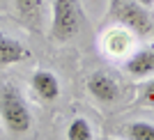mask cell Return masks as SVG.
Listing matches in <instances>:
<instances>
[{"label": "cell", "mask_w": 154, "mask_h": 140, "mask_svg": "<svg viewBox=\"0 0 154 140\" xmlns=\"http://www.w3.org/2000/svg\"><path fill=\"white\" fill-rule=\"evenodd\" d=\"M0 126L7 135H28L32 129V113L26 96L9 81L0 83Z\"/></svg>", "instance_id": "obj_1"}, {"label": "cell", "mask_w": 154, "mask_h": 140, "mask_svg": "<svg viewBox=\"0 0 154 140\" xmlns=\"http://www.w3.org/2000/svg\"><path fill=\"white\" fill-rule=\"evenodd\" d=\"M83 30V9L78 0H51L48 37L55 44H67Z\"/></svg>", "instance_id": "obj_2"}, {"label": "cell", "mask_w": 154, "mask_h": 140, "mask_svg": "<svg viewBox=\"0 0 154 140\" xmlns=\"http://www.w3.org/2000/svg\"><path fill=\"white\" fill-rule=\"evenodd\" d=\"M117 21H120V26L129 28L134 35H143V37L154 30V21L149 16L147 7L140 5L138 0H129L117 7Z\"/></svg>", "instance_id": "obj_3"}, {"label": "cell", "mask_w": 154, "mask_h": 140, "mask_svg": "<svg viewBox=\"0 0 154 140\" xmlns=\"http://www.w3.org/2000/svg\"><path fill=\"white\" fill-rule=\"evenodd\" d=\"M134 48V32L124 26L108 28L101 37V51L108 57H127Z\"/></svg>", "instance_id": "obj_4"}, {"label": "cell", "mask_w": 154, "mask_h": 140, "mask_svg": "<svg viewBox=\"0 0 154 140\" xmlns=\"http://www.w3.org/2000/svg\"><path fill=\"white\" fill-rule=\"evenodd\" d=\"M88 92L94 96L99 103H113L120 99V85L113 76L103 74V71H94L88 76Z\"/></svg>", "instance_id": "obj_5"}, {"label": "cell", "mask_w": 154, "mask_h": 140, "mask_svg": "<svg viewBox=\"0 0 154 140\" xmlns=\"http://www.w3.org/2000/svg\"><path fill=\"white\" fill-rule=\"evenodd\" d=\"M16 16L28 30L42 32L44 28V14H46V0H14Z\"/></svg>", "instance_id": "obj_6"}, {"label": "cell", "mask_w": 154, "mask_h": 140, "mask_svg": "<svg viewBox=\"0 0 154 140\" xmlns=\"http://www.w3.org/2000/svg\"><path fill=\"white\" fill-rule=\"evenodd\" d=\"M124 71L131 78H138V81L154 76V46L131 51L124 57Z\"/></svg>", "instance_id": "obj_7"}, {"label": "cell", "mask_w": 154, "mask_h": 140, "mask_svg": "<svg viewBox=\"0 0 154 140\" xmlns=\"http://www.w3.org/2000/svg\"><path fill=\"white\" fill-rule=\"evenodd\" d=\"M30 57V48H28L21 39L7 35V32L0 30V69L2 67H14V64H21Z\"/></svg>", "instance_id": "obj_8"}, {"label": "cell", "mask_w": 154, "mask_h": 140, "mask_svg": "<svg viewBox=\"0 0 154 140\" xmlns=\"http://www.w3.org/2000/svg\"><path fill=\"white\" fill-rule=\"evenodd\" d=\"M30 87L42 101H55L60 96V81L51 69H35L32 71Z\"/></svg>", "instance_id": "obj_9"}, {"label": "cell", "mask_w": 154, "mask_h": 140, "mask_svg": "<svg viewBox=\"0 0 154 140\" xmlns=\"http://www.w3.org/2000/svg\"><path fill=\"white\" fill-rule=\"evenodd\" d=\"M94 133H92L90 122L83 120V117H74L67 126V140H92Z\"/></svg>", "instance_id": "obj_10"}, {"label": "cell", "mask_w": 154, "mask_h": 140, "mask_svg": "<svg viewBox=\"0 0 154 140\" xmlns=\"http://www.w3.org/2000/svg\"><path fill=\"white\" fill-rule=\"evenodd\" d=\"M124 138L129 140H154V124L152 122H131L124 126Z\"/></svg>", "instance_id": "obj_11"}, {"label": "cell", "mask_w": 154, "mask_h": 140, "mask_svg": "<svg viewBox=\"0 0 154 140\" xmlns=\"http://www.w3.org/2000/svg\"><path fill=\"white\" fill-rule=\"evenodd\" d=\"M145 99H149V101H154V76H149L147 85H145Z\"/></svg>", "instance_id": "obj_12"}, {"label": "cell", "mask_w": 154, "mask_h": 140, "mask_svg": "<svg viewBox=\"0 0 154 140\" xmlns=\"http://www.w3.org/2000/svg\"><path fill=\"white\" fill-rule=\"evenodd\" d=\"M138 2H140V5H145L149 9V7H154V0H138Z\"/></svg>", "instance_id": "obj_13"}]
</instances>
